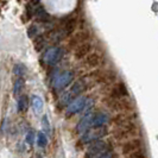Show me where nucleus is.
Returning <instances> with one entry per match:
<instances>
[{
  "label": "nucleus",
  "instance_id": "1",
  "mask_svg": "<svg viewBox=\"0 0 158 158\" xmlns=\"http://www.w3.org/2000/svg\"><path fill=\"white\" fill-rule=\"evenodd\" d=\"M87 80L86 79H79L76 82L73 83V86L70 87V89L68 92H65L61 99H60V105L61 106H67L73 101L75 100L76 98H79L80 95L82 94L86 89H87Z\"/></svg>",
  "mask_w": 158,
  "mask_h": 158
},
{
  "label": "nucleus",
  "instance_id": "2",
  "mask_svg": "<svg viewBox=\"0 0 158 158\" xmlns=\"http://www.w3.org/2000/svg\"><path fill=\"white\" fill-rule=\"evenodd\" d=\"M64 56V49L62 47H51L47 49L44 51V54L42 56V61L47 65L54 67L58 62H61V60Z\"/></svg>",
  "mask_w": 158,
  "mask_h": 158
},
{
  "label": "nucleus",
  "instance_id": "3",
  "mask_svg": "<svg viewBox=\"0 0 158 158\" xmlns=\"http://www.w3.org/2000/svg\"><path fill=\"white\" fill-rule=\"evenodd\" d=\"M74 80V71L64 70L63 73L58 74L52 81V88L56 92H61L64 88H67Z\"/></svg>",
  "mask_w": 158,
  "mask_h": 158
},
{
  "label": "nucleus",
  "instance_id": "4",
  "mask_svg": "<svg viewBox=\"0 0 158 158\" xmlns=\"http://www.w3.org/2000/svg\"><path fill=\"white\" fill-rule=\"evenodd\" d=\"M107 135V130L106 127H94V128H89L87 132H85L81 137V144H89V143H94L96 140H100L102 137Z\"/></svg>",
  "mask_w": 158,
  "mask_h": 158
},
{
  "label": "nucleus",
  "instance_id": "5",
  "mask_svg": "<svg viewBox=\"0 0 158 158\" xmlns=\"http://www.w3.org/2000/svg\"><path fill=\"white\" fill-rule=\"evenodd\" d=\"M108 149V144L100 139V140H96V142L92 143L89 145V148L87 149L86 153H85V158H96L99 156H101L102 153L107 152Z\"/></svg>",
  "mask_w": 158,
  "mask_h": 158
},
{
  "label": "nucleus",
  "instance_id": "6",
  "mask_svg": "<svg viewBox=\"0 0 158 158\" xmlns=\"http://www.w3.org/2000/svg\"><path fill=\"white\" fill-rule=\"evenodd\" d=\"M87 98L86 96H82L80 95L79 98H76L75 100H73L68 106H67V110H65V115L67 117H71L76 113H80L81 111L85 110L86 105H87Z\"/></svg>",
  "mask_w": 158,
  "mask_h": 158
},
{
  "label": "nucleus",
  "instance_id": "7",
  "mask_svg": "<svg viewBox=\"0 0 158 158\" xmlns=\"http://www.w3.org/2000/svg\"><path fill=\"white\" fill-rule=\"evenodd\" d=\"M94 114L95 113H93V112H88L87 114L80 120V123L77 124V126H76V132L79 135H83L85 132H87L88 130L93 126Z\"/></svg>",
  "mask_w": 158,
  "mask_h": 158
},
{
  "label": "nucleus",
  "instance_id": "8",
  "mask_svg": "<svg viewBox=\"0 0 158 158\" xmlns=\"http://www.w3.org/2000/svg\"><path fill=\"white\" fill-rule=\"evenodd\" d=\"M89 37H90V35H89V32H87V31L76 32V33L70 38L69 43H68V47L71 48V49H75V48L77 47V45H80V44H82V43H85V42H89Z\"/></svg>",
  "mask_w": 158,
  "mask_h": 158
},
{
  "label": "nucleus",
  "instance_id": "9",
  "mask_svg": "<svg viewBox=\"0 0 158 158\" xmlns=\"http://www.w3.org/2000/svg\"><path fill=\"white\" fill-rule=\"evenodd\" d=\"M92 43L90 42H85V43H82V44H80L77 47L75 48L74 50V55H75V58L76 60H83V58H86L89 54H90V51H92Z\"/></svg>",
  "mask_w": 158,
  "mask_h": 158
},
{
  "label": "nucleus",
  "instance_id": "10",
  "mask_svg": "<svg viewBox=\"0 0 158 158\" xmlns=\"http://www.w3.org/2000/svg\"><path fill=\"white\" fill-rule=\"evenodd\" d=\"M142 140L139 139V138H132V139H130V140H127L124 145H123V153L124 155H130V153H132V152H135V151L139 150V149H142Z\"/></svg>",
  "mask_w": 158,
  "mask_h": 158
},
{
  "label": "nucleus",
  "instance_id": "11",
  "mask_svg": "<svg viewBox=\"0 0 158 158\" xmlns=\"http://www.w3.org/2000/svg\"><path fill=\"white\" fill-rule=\"evenodd\" d=\"M128 96L126 86L123 82H119L118 85H115L111 92V99H124Z\"/></svg>",
  "mask_w": 158,
  "mask_h": 158
},
{
  "label": "nucleus",
  "instance_id": "12",
  "mask_svg": "<svg viewBox=\"0 0 158 158\" xmlns=\"http://www.w3.org/2000/svg\"><path fill=\"white\" fill-rule=\"evenodd\" d=\"M102 62V57L98 52H90L89 55L85 58V64L88 68H96Z\"/></svg>",
  "mask_w": 158,
  "mask_h": 158
},
{
  "label": "nucleus",
  "instance_id": "13",
  "mask_svg": "<svg viewBox=\"0 0 158 158\" xmlns=\"http://www.w3.org/2000/svg\"><path fill=\"white\" fill-rule=\"evenodd\" d=\"M110 120V115L105 112H99L95 113L94 119H93V126L94 127H103Z\"/></svg>",
  "mask_w": 158,
  "mask_h": 158
},
{
  "label": "nucleus",
  "instance_id": "14",
  "mask_svg": "<svg viewBox=\"0 0 158 158\" xmlns=\"http://www.w3.org/2000/svg\"><path fill=\"white\" fill-rule=\"evenodd\" d=\"M31 105L32 108L35 110L36 113H40L43 111V107H44V102L42 100V98L38 95H32L31 96Z\"/></svg>",
  "mask_w": 158,
  "mask_h": 158
},
{
  "label": "nucleus",
  "instance_id": "15",
  "mask_svg": "<svg viewBox=\"0 0 158 158\" xmlns=\"http://www.w3.org/2000/svg\"><path fill=\"white\" fill-rule=\"evenodd\" d=\"M29 106V99L26 95H20L18 96V101H17V110L18 112H25L27 110Z\"/></svg>",
  "mask_w": 158,
  "mask_h": 158
},
{
  "label": "nucleus",
  "instance_id": "16",
  "mask_svg": "<svg viewBox=\"0 0 158 158\" xmlns=\"http://www.w3.org/2000/svg\"><path fill=\"white\" fill-rule=\"evenodd\" d=\"M24 86H25L24 79L23 77H18L17 81L15 82V85H13V94H15V96H20L24 89Z\"/></svg>",
  "mask_w": 158,
  "mask_h": 158
},
{
  "label": "nucleus",
  "instance_id": "17",
  "mask_svg": "<svg viewBox=\"0 0 158 158\" xmlns=\"http://www.w3.org/2000/svg\"><path fill=\"white\" fill-rule=\"evenodd\" d=\"M26 70L27 69H26V67L23 63H17L13 67V73H15V75H17L18 77H23L24 75L26 74Z\"/></svg>",
  "mask_w": 158,
  "mask_h": 158
},
{
  "label": "nucleus",
  "instance_id": "18",
  "mask_svg": "<svg viewBox=\"0 0 158 158\" xmlns=\"http://www.w3.org/2000/svg\"><path fill=\"white\" fill-rule=\"evenodd\" d=\"M48 144V138L44 132H38L37 135V145L40 148H45Z\"/></svg>",
  "mask_w": 158,
  "mask_h": 158
},
{
  "label": "nucleus",
  "instance_id": "19",
  "mask_svg": "<svg viewBox=\"0 0 158 158\" xmlns=\"http://www.w3.org/2000/svg\"><path fill=\"white\" fill-rule=\"evenodd\" d=\"M33 45H35V49H36V51H40L44 45H45V40H44V37H42V36H38L36 40L33 42Z\"/></svg>",
  "mask_w": 158,
  "mask_h": 158
},
{
  "label": "nucleus",
  "instance_id": "20",
  "mask_svg": "<svg viewBox=\"0 0 158 158\" xmlns=\"http://www.w3.org/2000/svg\"><path fill=\"white\" fill-rule=\"evenodd\" d=\"M146 153H145V151L143 150V149H139V150L135 151V152H132V153H130V156L128 158H146Z\"/></svg>",
  "mask_w": 158,
  "mask_h": 158
},
{
  "label": "nucleus",
  "instance_id": "21",
  "mask_svg": "<svg viewBox=\"0 0 158 158\" xmlns=\"http://www.w3.org/2000/svg\"><path fill=\"white\" fill-rule=\"evenodd\" d=\"M42 126H43V130L50 133V124H49V119H48V115H44L42 118Z\"/></svg>",
  "mask_w": 158,
  "mask_h": 158
},
{
  "label": "nucleus",
  "instance_id": "22",
  "mask_svg": "<svg viewBox=\"0 0 158 158\" xmlns=\"http://www.w3.org/2000/svg\"><path fill=\"white\" fill-rule=\"evenodd\" d=\"M33 140H35V133H33L32 131H30V132L26 135V143L32 145V144H33Z\"/></svg>",
  "mask_w": 158,
  "mask_h": 158
},
{
  "label": "nucleus",
  "instance_id": "23",
  "mask_svg": "<svg viewBox=\"0 0 158 158\" xmlns=\"http://www.w3.org/2000/svg\"><path fill=\"white\" fill-rule=\"evenodd\" d=\"M96 158H114V153L112 151H107V152H105L101 156H99V157Z\"/></svg>",
  "mask_w": 158,
  "mask_h": 158
}]
</instances>
